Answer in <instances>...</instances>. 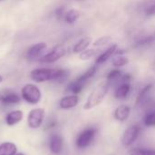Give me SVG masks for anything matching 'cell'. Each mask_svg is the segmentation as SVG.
I'll list each match as a JSON object with an SVG mask.
<instances>
[{
  "mask_svg": "<svg viewBox=\"0 0 155 155\" xmlns=\"http://www.w3.org/2000/svg\"><path fill=\"white\" fill-rule=\"evenodd\" d=\"M130 155H155V150L151 149H142V148H134L129 152Z\"/></svg>",
  "mask_w": 155,
  "mask_h": 155,
  "instance_id": "cb8c5ba5",
  "label": "cell"
},
{
  "mask_svg": "<svg viewBox=\"0 0 155 155\" xmlns=\"http://www.w3.org/2000/svg\"><path fill=\"white\" fill-rule=\"evenodd\" d=\"M30 76L34 81L37 83H43L52 80H62L67 76V72L63 69L38 68L33 70Z\"/></svg>",
  "mask_w": 155,
  "mask_h": 155,
  "instance_id": "7a4b0ae2",
  "label": "cell"
},
{
  "mask_svg": "<svg viewBox=\"0 0 155 155\" xmlns=\"http://www.w3.org/2000/svg\"><path fill=\"white\" fill-rule=\"evenodd\" d=\"M91 43H92V39L90 37H88V36L83 37L74 46V53L78 54V53L84 52V50H86L89 47V45H91Z\"/></svg>",
  "mask_w": 155,
  "mask_h": 155,
  "instance_id": "9a60e30c",
  "label": "cell"
},
{
  "mask_svg": "<svg viewBox=\"0 0 155 155\" xmlns=\"http://www.w3.org/2000/svg\"><path fill=\"white\" fill-rule=\"evenodd\" d=\"M118 46L116 44L112 45L111 46H109L104 52H103L100 55L97 56V58L95 59V64H102L104 63H105L107 60H109L115 53V51L117 50Z\"/></svg>",
  "mask_w": 155,
  "mask_h": 155,
  "instance_id": "9c48e42d",
  "label": "cell"
},
{
  "mask_svg": "<svg viewBox=\"0 0 155 155\" xmlns=\"http://www.w3.org/2000/svg\"><path fill=\"white\" fill-rule=\"evenodd\" d=\"M97 53H98V50H96V49H86L84 52L80 53L79 58L81 60H89V59L96 56Z\"/></svg>",
  "mask_w": 155,
  "mask_h": 155,
  "instance_id": "603a6c76",
  "label": "cell"
},
{
  "mask_svg": "<svg viewBox=\"0 0 155 155\" xmlns=\"http://www.w3.org/2000/svg\"><path fill=\"white\" fill-rule=\"evenodd\" d=\"M154 41V37L150 35V36H145L143 37V39L139 40L137 42V46H143V45H150V44H153V42Z\"/></svg>",
  "mask_w": 155,
  "mask_h": 155,
  "instance_id": "83f0119b",
  "label": "cell"
},
{
  "mask_svg": "<svg viewBox=\"0 0 155 155\" xmlns=\"http://www.w3.org/2000/svg\"><path fill=\"white\" fill-rule=\"evenodd\" d=\"M79 17H80L79 11H77L75 9H70V10L66 11V13L64 16V19L68 24H74V22H76L78 20Z\"/></svg>",
  "mask_w": 155,
  "mask_h": 155,
  "instance_id": "d6986e66",
  "label": "cell"
},
{
  "mask_svg": "<svg viewBox=\"0 0 155 155\" xmlns=\"http://www.w3.org/2000/svg\"><path fill=\"white\" fill-rule=\"evenodd\" d=\"M1 102L4 104H15L20 102V97L15 93H7L3 95Z\"/></svg>",
  "mask_w": 155,
  "mask_h": 155,
  "instance_id": "ac0fdd59",
  "label": "cell"
},
{
  "mask_svg": "<svg viewBox=\"0 0 155 155\" xmlns=\"http://www.w3.org/2000/svg\"><path fill=\"white\" fill-rule=\"evenodd\" d=\"M63 148V139L58 134H54L50 138V150L53 153L58 154Z\"/></svg>",
  "mask_w": 155,
  "mask_h": 155,
  "instance_id": "4fadbf2b",
  "label": "cell"
},
{
  "mask_svg": "<svg viewBox=\"0 0 155 155\" xmlns=\"http://www.w3.org/2000/svg\"><path fill=\"white\" fill-rule=\"evenodd\" d=\"M22 98L31 104H36L40 102L42 94L37 86L32 84H25L21 90Z\"/></svg>",
  "mask_w": 155,
  "mask_h": 155,
  "instance_id": "3957f363",
  "label": "cell"
},
{
  "mask_svg": "<svg viewBox=\"0 0 155 155\" xmlns=\"http://www.w3.org/2000/svg\"><path fill=\"white\" fill-rule=\"evenodd\" d=\"M146 14L148 15H155V4L150 5L147 9H146Z\"/></svg>",
  "mask_w": 155,
  "mask_h": 155,
  "instance_id": "f546056e",
  "label": "cell"
},
{
  "mask_svg": "<svg viewBox=\"0 0 155 155\" xmlns=\"http://www.w3.org/2000/svg\"><path fill=\"white\" fill-rule=\"evenodd\" d=\"M84 85H85L84 84H82L79 81L74 80V82L69 84V85L67 86V91L73 93L74 94H80L82 92Z\"/></svg>",
  "mask_w": 155,
  "mask_h": 155,
  "instance_id": "ffe728a7",
  "label": "cell"
},
{
  "mask_svg": "<svg viewBox=\"0 0 155 155\" xmlns=\"http://www.w3.org/2000/svg\"><path fill=\"white\" fill-rule=\"evenodd\" d=\"M110 85H111V84L109 83L108 80L103 81L100 84H98L94 87V89L92 91L90 95L88 96V98L84 105V109L91 110V109L98 106L100 104H102V102L104 101V99L105 98V96L109 91Z\"/></svg>",
  "mask_w": 155,
  "mask_h": 155,
  "instance_id": "6da1fadb",
  "label": "cell"
},
{
  "mask_svg": "<svg viewBox=\"0 0 155 155\" xmlns=\"http://www.w3.org/2000/svg\"><path fill=\"white\" fill-rule=\"evenodd\" d=\"M131 114V108L128 105L123 104L118 106L114 111V118L120 122H124L128 119Z\"/></svg>",
  "mask_w": 155,
  "mask_h": 155,
  "instance_id": "7c38bea8",
  "label": "cell"
},
{
  "mask_svg": "<svg viewBox=\"0 0 155 155\" xmlns=\"http://www.w3.org/2000/svg\"><path fill=\"white\" fill-rule=\"evenodd\" d=\"M2 97H3V95H2V94H0V102L2 101Z\"/></svg>",
  "mask_w": 155,
  "mask_h": 155,
  "instance_id": "d6a6232c",
  "label": "cell"
},
{
  "mask_svg": "<svg viewBox=\"0 0 155 155\" xmlns=\"http://www.w3.org/2000/svg\"><path fill=\"white\" fill-rule=\"evenodd\" d=\"M17 152V147L15 143L5 142L0 144V155H15Z\"/></svg>",
  "mask_w": 155,
  "mask_h": 155,
  "instance_id": "5bb4252c",
  "label": "cell"
},
{
  "mask_svg": "<svg viewBox=\"0 0 155 155\" xmlns=\"http://www.w3.org/2000/svg\"><path fill=\"white\" fill-rule=\"evenodd\" d=\"M128 58L125 57L124 55H114V57L112 60L113 65L115 67H122L128 64Z\"/></svg>",
  "mask_w": 155,
  "mask_h": 155,
  "instance_id": "7402d4cb",
  "label": "cell"
},
{
  "mask_svg": "<svg viewBox=\"0 0 155 155\" xmlns=\"http://www.w3.org/2000/svg\"><path fill=\"white\" fill-rule=\"evenodd\" d=\"M144 124L148 127L155 126V112H152L145 116Z\"/></svg>",
  "mask_w": 155,
  "mask_h": 155,
  "instance_id": "4316f807",
  "label": "cell"
},
{
  "mask_svg": "<svg viewBox=\"0 0 155 155\" xmlns=\"http://www.w3.org/2000/svg\"><path fill=\"white\" fill-rule=\"evenodd\" d=\"M15 155H25L24 153H15Z\"/></svg>",
  "mask_w": 155,
  "mask_h": 155,
  "instance_id": "1f68e13d",
  "label": "cell"
},
{
  "mask_svg": "<svg viewBox=\"0 0 155 155\" xmlns=\"http://www.w3.org/2000/svg\"><path fill=\"white\" fill-rule=\"evenodd\" d=\"M66 13V9L64 6H60V7H57V9L55 10V15L57 16L58 19H61V18H64V15Z\"/></svg>",
  "mask_w": 155,
  "mask_h": 155,
  "instance_id": "f1b7e54d",
  "label": "cell"
},
{
  "mask_svg": "<svg viewBox=\"0 0 155 155\" xmlns=\"http://www.w3.org/2000/svg\"><path fill=\"white\" fill-rule=\"evenodd\" d=\"M152 88H153V85L152 84H148L140 92V94H139V95L137 97V101H136V104L137 105L138 104H142L143 103H144L146 101V99L148 97V94H149L150 91L152 90Z\"/></svg>",
  "mask_w": 155,
  "mask_h": 155,
  "instance_id": "44dd1931",
  "label": "cell"
},
{
  "mask_svg": "<svg viewBox=\"0 0 155 155\" xmlns=\"http://www.w3.org/2000/svg\"><path fill=\"white\" fill-rule=\"evenodd\" d=\"M45 119V110L43 108H35L30 111L27 116V124L31 129L39 128Z\"/></svg>",
  "mask_w": 155,
  "mask_h": 155,
  "instance_id": "277c9868",
  "label": "cell"
},
{
  "mask_svg": "<svg viewBox=\"0 0 155 155\" xmlns=\"http://www.w3.org/2000/svg\"><path fill=\"white\" fill-rule=\"evenodd\" d=\"M0 1H1V0H0Z\"/></svg>",
  "mask_w": 155,
  "mask_h": 155,
  "instance_id": "836d02e7",
  "label": "cell"
},
{
  "mask_svg": "<svg viewBox=\"0 0 155 155\" xmlns=\"http://www.w3.org/2000/svg\"><path fill=\"white\" fill-rule=\"evenodd\" d=\"M24 114L21 110H15L7 114L5 116V123L8 126H13L23 120Z\"/></svg>",
  "mask_w": 155,
  "mask_h": 155,
  "instance_id": "30bf717a",
  "label": "cell"
},
{
  "mask_svg": "<svg viewBox=\"0 0 155 155\" xmlns=\"http://www.w3.org/2000/svg\"><path fill=\"white\" fill-rule=\"evenodd\" d=\"M79 103V97L76 94H73V95H68V96H64L61 99L60 101V107L62 109L64 110H68V109H72L74 107H75Z\"/></svg>",
  "mask_w": 155,
  "mask_h": 155,
  "instance_id": "ba28073f",
  "label": "cell"
},
{
  "mask_svg": "<svg viewBox=\"0 0 155 155\" xmlns=\"http://www.w3.org/2000/svg\"><path fill=\"white\" fill-rule=\"evenodd\" d=\"M96 71H97V65H93V66L90 67L85 73H84L81 76H79L76 80L79 81L80 83L85 84H86V83H87V82L95 74Z\"/></svg>",
  "mask_w": 155,
  "mask_h": 155,
  "instance_id": "e0dca14e",
  "label": "cell"
},
{
  "mask_svg": "<svg viewBox=\"0 0 155 155\" xmlns=\"http://www.w3.org/2000/svg\"><path fill=\"white\" fill-rule=\"evenodd\" d=\"M140 128L137 125H132L126 129L122 137V144L125 147L132 145L139 135Z\"/></svg>",
  "mask_w": 155,
  "mask_h": 155,
  "instance_id": "52a82bcc",
  "label": "cell"
},
{
  "mask_svg": "<svg viewBox=\"0 0 155 155\" xmlns=\"http://www.w3.org/2000/svg\"><path fill=\"white\" fill-rule=\"evenodd\" d=\"M112 42H113V39L110 36H102L101 38L97 39L93 45L94 47H102V46L112 44Z\"/></svg>",
  "mask_w": 155,
  "mask_h": 155,
  "instance_id": "484cf974",
  "label": "cell"
},
{
  "mask_svg": "<svg viewBox=\"0 0 155 155\" xmlns=\"http://www.w3.org/2000/svg\"><path fill=\"white\" fill-rule=\"evenodd\" d=\"M46 48L45 43H38L33 46H31L27 51V58L30 60H34L40 56V54L43 53V51Z\"/></svg>",
  "mask_w": 155,
  "mask_h": 155,
  "instance_id": "8fae6325",
  "label": "cell"
},
{
  "mask_svg": "<svg viewBox=\"0 0 155 155\" xmlns=\"http://www.w3.org/2000/svg\"><path fill=\"white\" fill-rule=\"evenodd\" d=\"M95 134H96V129L94 128H88L83 131L76 139V146L80 149L88 147L94 141Z\"/></svg>",
  "mask_w": 155,
  "mask_h": 155,
  "instance_id": "8992f818",
  "label": "cell"
},
{
  "mask_svg": "<svg viewBox=\"0 0 155 155\" xmlns=\"http://www.w3.org/2000/svg\"><path fill=\"white\" fill-rule=\"evenodd\" d=\"M65 54H66V48H65V46L64 45H55L51 50V52H49L48 54H46L45 55H44L40 59V62L45 63V64L54 63L57 60H59L60 58H62Z\"/></svg>",
  "mask_w": 155,
  "mask_h": 155,
  "instance_id": "5b68a950",
  "label": "cell"
},
{
  "mask_svg": "<svg viewBox=\"0 0 155 155\" xmlns=\"http://www.w3.org/2000/svg\"><path fill=\"white\" fill-rule=\"evenodd\" d=\"M123 76V74L120 70L118 69H114V70H112L108 75H107V80L109 81V83H113V82H116V81H120L121 80V77Z\"/></svg>",
  "mask_w": 155,
  "mask_h": 155,
  "instance_id": "d4e9b609",
  "label": "cell"
},
{
  "mask_svg": "<svg viewBox=\"0 0 155 155\" xmlns=\"http://www.w3.org/2000/svg\"><path fill=\"white\" fill-rule=\"evenodd\" d=\"M2 81H3V77H2V76L0 75V84L2 83Z\"/></svg>",
  "mask_w": 155,
  "mask_h": 155,
  "instance_id": "4dcf8cb0",
  "label": "cell"
},
{
  "mask_svg": "<svg viewBox=\"0 0 155 155\" xmlns=\"http://www.w3.org/2000/svg\"><path fill=\"white\" fill-rule=\"evenodd\" d=\"M131 91V84H121L114 92V96L117 99H124L128 96Z\"/></svg>",
  "mask_w": 155,
  "mask_h": 155,
  "instance_id": "2e32d148",
  "label": "cell"
}]
</instances>
